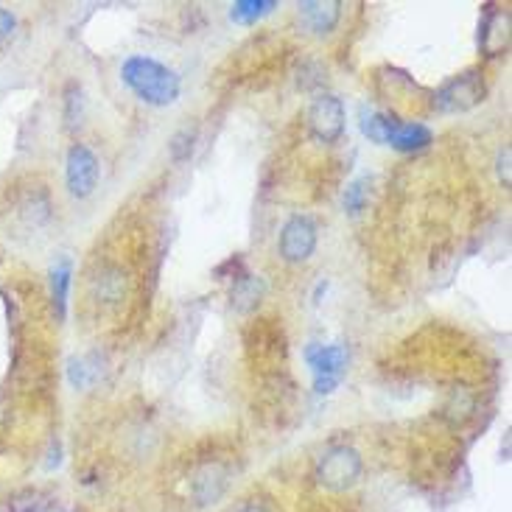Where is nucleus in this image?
Segmentation results:
<instances>
[{"mask_svg":"<svg viewBox=\"0 0 512 512\" xmlns=\"http://www.w3.org/2000/svg\"><path fill=\"white\" fill-rule=\"evenodd\" d=\"M98 157L84 143H73L68 152V163H65V180H68V191L76 199H87L96 191L98 185Z\"/></svg>","mask_w":512,"mask_h":512,"instance_id":"nucleus-7","label":"nucleus"},{"mask_svg":"<svg viewBox=\"0 0 512 512\" xmlns=\"http://www.w3.org/2000/svg\"><path fill=\"white\" fill-rule=\"evenodd\" d=\"M224 490H227V471L219 462H205L196 468L194 479H191V493L202 507L216 504L224 496Z\"/></svg>","mask_w":512,"mask_h":512,"instance_id":"nucleus-9","label":"nucleus"},{"mask_svg":"<svg viewBox=\"0 0 512 512\" xmlns=\"http://www.w3.org/2000/svg\"><path fill=\"white\" fill-rule=\"evenodd\" d=\"M501 28H510V14L496 12L487 6V17L482 28H479V48H485L487 56H499L501 51H507V40L510 34H501Z\"/></svg>","mask_w":512,"mask_h":512,"instance_id":"nucleus-11","label":"nucleus"},{"mask_svg":"<svg viewBox=\"0 0 512 512\" xmlns=\"http://www.w3.org/2000/svg\"><path fill=\"white\" fill-rule=\"evenodd\" d=\"M121 79L140 101L152 107H168L180 98V76L152 56H129L121 68Z\"/></svg>","mask_w":512,"mask_h":512,"instance_id":"nucleus-1","label":"nucleus"},{"mask_svg":"<svg viewBox=\"0 0 512 512\" xmlns=\"http://www.w3.org/2000/svg\"><path fill=\"white\" fill-rule=\"evenodd\" d=\"M45 501H42L40 490H26L12 499V512H42Z\"/></svg>","mask_w":512,"mask_h":512,"instance_id":"nucleus-19","label":"nucleus"},{"mask_svg":"<svg viewBox=\"0 0 512 512\" xmlns=\"http://www.w3.org/2000/svg\"><path fill=\"white\" fill-rule=\"evenodd\" d=\"M361 132H364V138H370L373 143H384V146H392L395 152L403 154L423 152V149H429L431 140H434L426 124L401 121L395 115L367 110H361Z\"/></svg>","mask_w":512,"mask_h":512,"instance_id":"nucleus-2","label":"nucleus"},{"mask_svg":"<svg viewBox=\"0 0 512 512\" xmlns=\"http://www.w3.org/2000/svg\"><path fill=\"white\" fill-rule=\"evenodd\" d=\"M280 258L286 263L308 261L317 250V224L308 216H291L289 222L280 230Z\"/></svg>","mask_w":512,"mask_h":512,"instance_id":"nucleus-6","label":"nucleus"},{"mask_svg":"<svg viewBox=\"0 0 512 512\" xmlns=\"http://www.w3.org/2000/svg\"><path fill=\"white\" fill-rule=\"evenodd\" d=\"M68 375H70V384L73 387H90L93 381H96L98 370L96 367H90V361L87 359H70L68 361Z\"/></svg>","mask_w":512,"mask_h":512,"instance_id":"nucleus-17","label":"nucleus"},{"mask_svg":"<svg viewBox=\"0 0 512 512\" xmlns=\"http://www.w3.org/2000/svg\"><path fill=\"white\" fill-rule=\"evenodd\" d=\"M65 121H68V129L82 124V87L79 84H68L65 90Z\"/></svg>","mask_w":512,"mask_h":512,"instance_id":"nucleus-16","label":"nucleus"},{"mask_svg":"<svg viewBox=\"0 0 512 512\" xmlns=\"http://www.w3.org/2000/svg\"><path fill=\"white\" fill-rule=\"evenodd\" d=\"M68 294H70V261L62 258L51 269V300H54L56 317L65 319L68 314Z\"/></svg>","mask_w":512,"mask_h":512,"instance_id":"nucleus-13","label":"nucleus"},{"mask_svg":"<svg viewBox=\"0 0 512 512\" xmlns=\"http://www.w3.org/2000/svg\"><path fill=\"white\" fill-rule=\"evenodd\" d=\"M238 512H269L263 504H244Z\"/></svg>","mask_w":512,"mask_h":512,"instance_id":"nucleus-22","label":"nucleus"},{"mask_svg":"<svg viewBox=\"0 0 512 512\" xmlns=\"http://www.w3.org/2000/svg\"><path fill=\"white\" fill-rule=\"evenodd\" d=\"M305 361L314 373V389L317 395H331L339 387L342 375L347 370V347L345 345H308Z\"/></svg>","mask_w":512,"mask_h":512,"instance_id":"nucleus-5","label":"nucleus"},{"mask_svg":"<svg viewBox=\"0 0 512 512\" xmlns=\"http://www.w3.org/2000/svg\"><path fill=\"white\" fill-rule=\"evenodd\" d=\"M367 196H370V180L361 177V180L350 182L345 191V210L350 216H359L361 210L367 208Z\"/></svg>","mask_w":512,"mask_h":512,"instance_id":"nucleus-15","label":"nucleus"},{"mask_svg":"<svg viewBox=\"0 0 512 512\" xmlns=\"http://www.w3.org/2000/svg\"><path fill=\"white\" fill-rule=\"evenodd\" d=\"M487 96L485 76L479 70H465L454 76L451 82H445L437 96H434V110L440 112H468L479 107Z\"/></svg>","mask_w":512,"mask_h":512,"instance_id":"nucleus-4","label":"nucleus"},{"mask_svg":"<svg viewBox=\"0 0 512 512\" xmlns=\"http://www.w3.org/2000/svg\"><path fill=\"white\" fill-rule=\"evenodd\" d=\"M263 294H266L263 277L244 272L241 277H236L233 291H230V300H233V308H236L238 314H250V311H255L261 305Z\"/></svg>","mask_w":512,"mask_h":512,"instance_id":"nucleus-12","label":"nucleus"},{"mask_svg":"<svg viewBox=\"0 0 512 512\" xmlns=\"http://www.w3.org/2000/svg\"><path fill=\"white\" fill-rule=\"evenodd\" d=\"M275 9V0H238V3L230 6V20H233V23L252 26V23H258V20L266 17L269 12H275Z\"/></svg>","mask_w":512,"mask_h":512,"instance_id":"nucleus-14","label":"nucleus"},{"mask_svg":"<svg viewBox=\"0 0 512 512\" xmlns=\"http://www.w3.org/2000/svg\"><path fill=\"white\" fill-rule=\"evenodd\" d=\"M194 132L191 129H182V132H177L174 138H171V143H168V149H171V160L174 163H185L191 154H194Z\"/></svg>","mask_w":512,"mask_h":512,"instance_id":"nucleus-18","label":"nucleus"},{"mask_svg":"<svg viewBox=\"0 0 512 512\" xmlns=\"http://www.w3.org/2000/svg\"><path fill=\"white\" fill-rule=\"evenodd\" d=\"M297 9H300V20L314 34H328V31H333L336 23H339V17H342V3L339 0H305Z\"/></svg>","mask_w":512,"mask_h":512,"instance_id":"nucleus-10","label":"nucleus"},{"mask_svg":"<svg viewBox=\"0 0 512 512\" xmlns=\"http://www.w3.org/2000/svg\"><path fill=\"white\" fill-rule=\"evenodd\" d=\"M308 129L319 143H336L345 135V104L336 96H319L308 110Z\"/></svg>","mask_w":512,"mask_h":512,"instance_id":"nucleus-8","label":"nucleus"},{"mask_svg":"<svg viewBox=\"0 0 512 512\" xmlns=\"http://www.w3.org/2000/svg\"><path fill=\"white\" fill-rule=\"evenodd\" d=\"M499 180L504 188H510V146H504L499 154Z\"/></svg>","mask_w":512,"mask_h":512,"instance_id":"nucleus-21","label":"nucleus"},{"mask_svg":"<svg viewBox=\"0 0 512 512\" xmlns=\"http://www.w3.org/2000/svg\"><path fill=\"white\" fill-rule=\"evenodd\" d=\"M364 471L361 454L350 445H336L317 465V482L319 487L331 490V493H345L356 485Z\"/></svg>","mask_w":512,"mask_h":512,"instance_id":"nucleus-3","label":"nucleus"},{"mask_svg":"<svg viewBox=\"0 0 512 512\" xmlns=\"http://www.w3.org/2000/svg\"><path fill=\"white\" fill-rule=\"evenodd\" d=\"M14 28H17V20H14L12 12H6L3 6H0V40H6V37H12Z\"/></svg>","mask_w":512,"mask_h":512,"instance_id":"nucleus-20","label":"nucleus"}]
</instances>
